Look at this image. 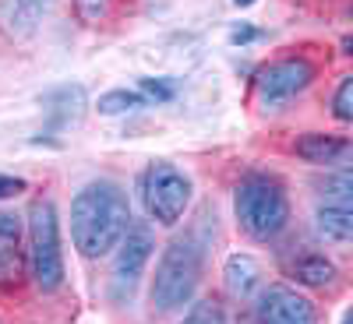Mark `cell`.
Wrapping results in <instances>:
<instances>
[{
    "instance_id": "obj_1",
    "label": "cell",
    "mask_w": 353,
    "mask_h": 324,
    "mask_svg": "<svg viewBox=\"0 0 353 324\" xmlns=\"http://www.w3.org/2000/svg\"><path fill=\"white\" fill-rule=\"evenodd\" d=\"M131 229V201L121 184L92 180L71 201V240L74 250L88 261L106 257Z\"/></svg>"
},
{
    "instance_id": "obj_2",
    "label": "cell",
    "mask_w": 353,
    "mask_h": 324,
    "mask_svg": "<svg viewBox=\"0 0 353 324\" xmlns=\"http://www.w3.org/2000/svg\"><path fill=\"white\" fill-rule=\"evenodd\" d=\"M201 268H205V247L194 233L170 240L152 275V292H149L152 310L170 314V310H181L184 303H191L194 289L201 282Z\"/></svg>"
},
{
    "instance_id": "obj_3",
    "label": "cell",
    "mask_w": 353,
    "mask_h": 324,
    "mask_svg": "<svg viewBox=\"0 0 353 324\" xmlns=\"http://www.w3.org/2000/svg\"><path fill=\"white\" fill-rule=\"evenodd\" d=\"M233 212H237V226L251 240H272L286 229L290 222V197L279 176L272 173H251L237 184L233 194Z\"/></svg>"
},
{
    "instance_id": "obj_4",
    "label": "cell",
    "mask_w": 353,
    "mask_h": 324,
    "mask_svg": "<svg viewBox=\"0 0 353 324\" xmlns=\"http://www.w3.org/2000/svg\"><path fill=\"white\" fill-rule=\"evenodd\" d=\"M28 275L43 292H57L64 285L61 215L53 197H36L28 208Z\"/></svg>"
},
{
    "instance_id": "obj_5",
    "label": "cell",
    "mask_w": 353,
    "mask_h": 324,
    "mask_svg": "<svg viewBox=\"0 0 353 324\" xmlns=\"http://www.w3.org/2000/svg\"><path fill=\"white\" fill-rule=\"evenodd\" d=\"M141 201H145V212L149 219H156L159 226H176L184 219L188 204H191V176L173 166L166 159H156L145 166L141 173Z\"/></svg>"
},
{
    "instance_id": "obj_6",
    "label": "cell",
    "mask_w": 353,
    "mask_h": 324,
    "mask_svg": "<svg viewBox=\"0 0 353 324\" xmlns=\"http://www.w3.org/2000/svg\"><path fill=\"white\" fill-rule=\"evenodd\" d=\"M314 81V64L307 56H286V61H272L269 67H261L254 78V92L261 106H283L293 96H301L304 88Z\"/></svg>"
},
{
    "instance_id": "obj_7",
    "label": "cell",
    "mask_w": 353,
    "mask_h": 324,
    "mask_svg": "<svg viewBox=\"0 0 353 324\" xmlns=\"http://www.w3.org/2000/svg\"><path fill=\"white\" fill-rule=\"evenodd\" d=\"M152 250H156L152 226L131 222L128 237L121 240V247H117V261H113V300H131V292L141 282Z\"/></svg>"
},
{
    "instance_id": "obj_8",
    "label": "cell",
    "mask_w": 353,
    "mask_h": 324,
    "mask_svg": "<svg viewBox=\"0 0 353 324\" xmlns=\"http://www.w3.org/2000/svg\"><path fill=\"white\" fill-rule=\"evenodd\" d=\"M258 324H318L314 303L293 285H269L254 300Z\"/></svg>"
},
{
    "instance_id": "obj_9",
    "label": "cell",
    "mask_w": 353,
    "mask_h": 324,
    "mask_svg": "<svg viewBox=\"0 0 353 324\" xmlns=\"http://www.w3.org/2000/svg\"><path fill=\"white\" fill-rule=\"evenodd\" d=\"M28 268V247L21 240V219L0 212V285H18Z\"/></svg>"
},
{
    "instance_id": "obj_10",
    "label": "cell",
    "mask_w": 353,
    "mask_h": 324,
    "mask_svg": "<svg viewBox=\"0 0 353 324\" xmlns=\"http://www.w3.org/2000/svg\"><path fill=\"white\" fill-rule=\"evenodd\" d=\"M57 0H0V28L11 39H28L36 36L43 18L53 11Z\"/></svg>"
},
{
    "instance_id": "obj_11",
    "label": "cell",
    "mask_w": 353,
    "mask_h": 324,
    "mask_svg": "<svg viewBox=\"0 0 353 324\" xmlns=\"http://www.w3.org/2000/svg\"><path fill=\"white\" fill-rule=\"evenodd\" d=\"M85 88L81 85H61V88H53V92L43 96V106L50 113V131H64L71 124L81 120V113H85Z\"/></svg>"
},
{
    "instance_id": "obj_12",
    "label": "cell",
    "mask_w": 353,
    "mask_h": 324,
    "mask_svg": "<svg viewBox=\"0 0 353 324\" xmlns=\"http://www.w3.org/2000/svg\"><path fill=\"white\" fill-rule=\"evenodd\" d=\"M293 152L311 166H332V162H343L353 155V141L336 138V134H304L293 144Z\"/></svg>"
},
{
    "instance_id": "obj_13",
    "label": "cell",
    "mask_w": 353,
    "mask_h": 324,
    "mask_svg": "<svg viewBox=\"0 0 353 324\" xmlns=\"http://www.w3.org/2000/svg\"><path fill=\"white\" fill-rule=\"evenodd\" d=\"M223 282H226V292L233 300H248L251 292L261 285V264H258V257H251V254H230L226 264H223Z\"/></svg>"
},
{
    "instance_id": "obj_14",
    "label": "cell",
    "mask_w": 353,
    "mask_h": 324,
    "mask_svg": "<svg viewBox=\"0 0 353 324\" xmlns=\"http://www.w3.org/2000/svg\"><path fill=\"white\" fill-rule=\"evenodd\" d=\"M318 229L329 240H353V201H329L318 208Z\"/></svg>"
},
{
    "instance_id": "obj_15",
    "label": "cell",
    "mask_w": 353,
    "mask_h": 324,
    "mask_svg": "<svg viewBox=\"0 0 353 324\" xmlns=\"http://www.w3.org/2000/svg\"><path fill=\"white\" fill-rule=\"evenodd\" d=\"M293 279L301 285H329L336 279V264L325 254H304L293 264Z\"/></svg>"
},
{
    "instance_id": "obj_16",
    "label": "cell",
    "mask_w": 353,
    "mask_h": 324,
    "mask_svg": "<svg viewBox=\"0 0 353 324\" xmlns=\"http://www.w3.org/2000/svg\"><path fill=\"white\" fill-rule=\"evenodd\" d=\"M141 106H149L145 102V96L138 92V88H110V92L99 96V113L103 116H121V113H134Z\"/></svg>"
},
{
    "instance_id": "obj_17",
    "label": "cell",
    "mask_w": 353,
    "mask_h": 324,
    "mask_svg": "<svg viewBox=\"0 0 353 324\" xmlns=\"http://www.w3.org/2000/svg\"><path fill=\"white\" fill-rule=\"evenodd\" d=\"M321 194L329 201H353V166L329 173L325 180H321Z\"/></svg>"
},
{
    "instance_id": "obj_18",
    "label": "cell",
    "mask_w": 353,
    "mask_h": 324,
    "mask_svg": "<svg viewBox=\"0 0 353 324\" xmlns=\"http://www.w3.org/2000/svg\"><path fill=\"white\" fill-rule=\"evenodd\" d=\"M138 92L145 96V102H173L176 99V81L173 78H141Z\"/></svg>"
},
{
    "instance_id": "obj_19",
    "label": "cell",
    "mask_w": 353,
    "mask_h": 324,
    "mask_svg": "<svg viewBox=\"0 0 353 324\" xmlns=\"http://www.w3.org/2000/svg\"><path fill=\"white\" fill-rule=\"evenodd\" d=\"M181 324H226V310L219 303H212V300H201V303H194L184 314Z\"/></svg>"
},
{
    "instance_id": "obj_20",
    "label": "cell",
    "mask_w": 353,
    "mask_h": 324,
    "mask_svg": "<svg viewBox=\"0 0 353 324\" xmlns=\"http://www.w3.org/2000/svg\"><path fill=\"white\" fill-rule=\"evenodd\" d=\"M332 113L339 116L343 124L353 127V74L343 78V85L336 88V96H332Z\"/></svg>"
},
{
    "instance_id": "obj_21",
    "label": "cell",
    "mask_w": 353,
    "mask_h": 324,
    "mask_svg": "<svg viewBox=\"0 0 353 324\" xmlns=\"http://www.w3.org/2000/svg\"><path fill=\"white\" fill-rule=\"evenodd\" d=\"M71 4H74V14H78L81 21H88V25L103 21L106 11H110V0H71Z\"/></svg>"
},
{
    "instance_id": "obj_22",
    "label": "cell",
    "mask_w": 353,
    "mask_h": 324,
    "mask_svg": "<svg viewBox=\"0 0 353 324\" xmlns=\"http://www.w3.org/2000/svg\"><path fill=\"white\" fill-rule=\"evenodd\" d=\"M21 191H25V180H21V176H8V173H0V201L18 197Z\"/></svg>"
},
{
    "instance_id": "obj_23",
    "label": "cell",
    "mask_w": 353,
    "mask_h": 324,
    "mask_svg": "<svg viewBox=\"0 0 353 324\" xmlns=\"http://www.w3.org/2000/svg\"><path fill=\"white\" fill-rule=\"evenodd\" d=\"M254 39H261V32H258L254 25H237V28L230 32V43H233V46H248V43H254Z\"/></svg>"
},
{
    "instance_id": "obj_24",
    "label": "cell",
    "mask_w": 353,
    "mask_h": 324,
    "mask_svg": "<svg viewBox=\"0 0 353 324\" xmlns=\"http://www.w3.org/2000/svg\"><path fill=\"white\" fill-rule=\"evenodd\" d=\"M343 50H346V53H350V56H353V32H350V36H346V39H343Z\"/></svg>"
},
{
    "instance_id": "obj_25",
    "label": "cell",
    "mask_w": 353,
    "mask_h": 324,
    "mask_svg": "<svg viewBox=\"0 0 353 324\" xmlns=\"http://www.w3.org/2000/svg\"><path fill=\"white\" fill-rule=\"evenodd\" d=\"M233 4H237V8H251V4H254V0H233Z\"/></svg>"
},
{
    "instance_id": "obj_26",
    "label": "cell",
    "mask_w": 353,
    "mask_h": 324,
    "mask_svg": "<svg viewBox=\"0 0 353 324\" xmlns=\"http://www.w3.org/2000/svg\"><path fill=\"white\" fill-rule=\"evenodd\" d=\"M343 324H353V307L346 310V317H343Z\"/></svg>"
}]
</instances>
